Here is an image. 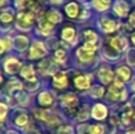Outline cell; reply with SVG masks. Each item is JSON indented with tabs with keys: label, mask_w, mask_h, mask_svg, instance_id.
Here are the masks:
<instances>
[{
	"label": "cell",
	"mask_w": 135,
	"mask_h": 134,
	"mask_svg": "<svg viewBox=\"0 0 135 134\" xmlns=\"http://www.w3.org/2000/svg\"><path fill=\"white\" fill-rule=\"evenodd\" d=\"M45 55H46V49H45L44 44L40 42H36L30 50L31 58H40V57L45 56Z\"/></svg>",
	"instance_id": "obj_3"
},
{
	"label": "cell",
	"mask_w": 135,
	"mask_h": 134,
	"mask_svg": "<svg viewBox=\"0 0 135 134\" xmlns=\"http://www.w3.org/2000/svg\"><path fill=\"white\" fill-rule=\"evenodd\" d=\"M6 1H7V0H1V5H4Z\"/></svg>",
	"instance_id": "obj_36"
},
{
	"label": "cell",
	"mask_w": 135,
	"mask_h": 134,
	"mask_svg": "<svg viewBox=\"0 0 135 134\" xmlns=\"http://www.w3.org/2000/svg\"><path fill=\"white\" fill-rule=\"evenodd\" d=\"M75 84L78 89H85L90 84V80H89L88 76H78V77L75 78Z\"/></svg>",
	"instance_id": "obj_8"
},
{
	"label": "cell",
	"mask_w": 135,
	"mask_h": 134,
	"mask_svg": "<svg viewBox=\"0 0 135 134\" xmlns=\"http://www.w3.org/2000/svg\"><path fill=\"white\" fill-rule=\"evenodd\" d=\"M127 134H135V131H131V132H128Z\"/></svg>",
	"instance_id": "obj_35"
},
{
	"label": "cell",
	"mask_w": 135,
	"mask_h": 134,
	"mask_svg": "<svg viewBox=\"0 0 135 134\" xmlns=\"http://www.w3.org/2000/svg\"><path fill=\"white\" fill-rule=\"evenodd\" d=\"M20 68V63L14 58H9L5 63V70L8 74H16Z\"/></svg>",
	"instance_id": "obj_6"
},
{
	"label": "cell",
	"mask_w": 135,
	"mask_h": 134,
	"mask_svg": "<svg viewBox=\"0 0 135 134\" xmlns=\"http://www.w3.org/2000/svg\"><path fill=\"white\" fill-rule=\"evenodd\" d=\"M98 75H100V78L103 83H109L113 80V71L109 70V69H105V68L101 69Z\"/></svg>",
	"instance_id": "obj_13"
},
{
	"label": "cell",
	"mask_w": 135,
	"mask_h": 134,
	"mask_svg": "<svg viewBox=\"0 0 135 134\" xmlns=\"http://www.w3.org/2000/svg\"><path fill=\"white\" fill-rule=\"evenodd\" d=\"M132 118H133V112L132 111H126L123 114H122V122L124 125H129Z\"/></svg>",
	"instance_id": "obj_23"
},
{
	"label": "cell",
	"mask_w": 135,
	"mask_h": 134,
	"mask_svg": "<svg viewBox=\"0 0 135 134\" xmlns=\"http://www.w3.org/2000/svg\"><path fill=\"white\" fill-rule=\"evenodd\" d=\"M6 112H7V107L5 103H1V120H4L6 116Z\"/></svg>",
	"instance_id": "obj_33"
},
{
	"label": "cell",
	"mask_w": 135,
	"mask_h": 134,
	"mask_svg": "<svg viewBox=\"0 0 135 134\" xmlns=\"http://www.w3.org/2000/svg\"><path fill=\"white\" fill-rule=\"evenodd\" d=\"M11 46H12V42L8 38H4L1 40V52H4L6 49H9Z\"/></svg>",
	"instance_id": "obj_26"
},
{
	"label": "cell",
	"mask_w": 135,
	"mask_h": 134,
	"mask_svg": "<svg viewBox=\"0 0 135 134\" xmlns=\"http://www.w3.org/2000/svg\"><path fill=\"white\" fill-rule=\"evenodd\" d=\"M93 5L98 11H104V9H107L108 7H109L110 0H94Z\"/></svg>",
	"instance_id": "obj_16"
},
{
	"label": "cell",
	"mask_w": 135,
	"mask_h": 134,
	"mask_svg": "<svg viewBox=\"0 0 135 134\" xmlns=\"http://www.w3.org/2000/svg\"><path fill=\"white\" fill-rule=\"evenodd\" d=\"M102 27L105 32H112L116 28V23L114 20H110V19H102Z\"/></svg>",
	"instance_id": "obj_14"
},
{
	"label": "cell",
	"mask_w": 135,
	"mask_h": 134,
	"mask_svg": "<svg viewBox=\"0 0 135 134\" xmlns=\"http://www.w3.org/2000/svg\"><path fill=\"white\" fill-rule=\"evenodd\" d=\"M122 90H123V84L120 81H115L114 85L110 87V94L114 99H123L122 96Z\"/></svg>",
	"instance_id": "obj_5"
},
{
	"label": "cell",
	"mask_w": 135,
	"mask_h": 134,
	"mask_svg": "<svg viewBox=\"0 0 135 134\" xmlns=\"http://www.w3.org/2000/svg\"><path fill=\"white\" fill-rule=\"evenodd\" d=\"M16 122H17V125H19V126H24L26 122H27V116H26L25 114L18 116V118H17V120H16Z\"/></svg>",
	"instance_id": "obj_29"
},
{
	"label": "cell",
	"mask_w": 135,
	"mask_h": 134,
	"mask_svg": "<svg viewBox=\"0 0 135 134\" xmlns=\"http://www.w3.org/2000/svg\"><path fill=\"white\" fill-rule=\"evenodd\" d=\"M16 44H17V46H18V49L24 50L26 46H27V38H25V37H17Z\"/></svg>",
	"instance_id": "obj_22"
},
{
	"label": "cell",
	"mask_w": 135,
	"mask_h": 134,
	"mask_svg": "<svg viewBox=\"0 0 135 134\" xmlns=\"http://www.w3.org/2000/svg\"><path fill=\"white\" fill-rule=\"evenodd\" d=\"M72 133V128L70 126H63L58 130V134H71Z\"/></svg>",
	"instance_id": "obj_30"
},
{
	"label": "cell",
	"mask_w": 135,
	"mask_h": 134,
	"mask_svg": "<svg viewBox=\"0 0 135 134\" xmlns=\"http://www.w3.org/2000/svg\"><path fill=\"white\" fill-rule=\"evenodd\" d=\"M39 103L43 106H50L52 103V96L49 93H42L39 95Z\"/></svg>",
	"instance_id": "obj_18"
},
{
	"label": "cell",
	"mask_w": 135,
	"mask_h": 134,
	"mask_svg": "<svg viewBox=\"0 0 135 134\" xmlns=\"http://www.w3.org/2000/svg\"><path fill=\"white\" fill-rule=\"evenodd\" d=\"M1 20L4 21V23H9V21L12 20V14H8V13H2L1 14Z\"/></svg>",
	"instance_id": "obj_31"
},
{
	"label": "cell",
	"mask_w": 135,
	"mask_h": 134,
	"mask_svg": "<svg viewBox=\"0 0 135 134\" xmlns=\"http://www.w3.org/2000/svg\"><path fill=\"white\" fill-rule=\"evenodd\" d=\"M33 23L32 12H20L17 17V26L21 30H27Z\"/></svg>",
	"instance_id": "obj_1"
},
{
	"label": "cell",
	"mask_w": 135,
	"mask_h": 134,
	"mask_svg": "<svg viewBox=\"0 0 135 134\" xmlns=\"http://www.w3.org/2000/svg\"><path fill=\"white\" fill-rule=\"evenodd\" d=\"M117 75L122 78L123 81H128L131 78V70L127 66H120L117 69Z\"/></svg>",
	"instance_id": "obj_17"
},
{
	"label": "cell",
	"mask_w": 135,
	"mask_h": 134,
	"mask_svg": "<svg viewBox=\"0 0 135 134\" xmlns=\"http://www.w3.org/2000/svg\"><path fill=\"white\" fill-rule=\"evenodd\" d=\"M75 36V30L71 27H66L63 30V32H62V37L64 38V39L66 40H71L72 38H74Z\"/></svg>",
	"instance_id": "obj_21"
},
{
	"label": "cell",
	"mask_w": 135,
	"mask_h": 134,
	"mask_svg": "<svg viewBox=\"0 0 135 134\" xmlns=\"http://www.w3.org/2000/svg\"><path fill=\"white\" fill-rule=\"evenodd\" d=\"M84 36H85V43H89V44H95L97 40V36L93 31H85Z\"/></svg>",
	"instance_id": "obj_20"
},
{
	"label": "cell",
	"mask_w": 135,
	"mask_h": 134,
	"mask_svg": "<svg viewBox=\"0 0 135 134\" xmlns=\"http://www.w3.org/2000/svg\"><path fill=\"white\" fill-rule=\"evenodd\" d=\"M46 18L50 23H59L62 19V16L56 11H49L46 14Z\"/></svg>",
	"instance_id": "obj_19"
},
{
	"label": "cell",
	"mask_w": 135,
	"mask_h": 134,
	"mask_svg": "<svg viewBox=\"0 0 135 134\" xmlns=\"http://www.w3.org/2000/svg\"><path fill=\"white\" fill-rule=\"evenodd\" d=\"M62 101L66 107H75L77 104V99L74 94H68L65 96H63Z\"/></svg>",
	"instance_id": "obj_15"
},
{
	"label": "cell",
	"mask_w": 135,
	"mask_h": 134,
	"mask_svg": "<svg viewBox=\"0 0 135 134\" xmlns=\"http://www.w3.org/2000/svg\"><path fill=\"white\" fill-rule=\"evenodd\" d=\"M96 51V46L95 44H89V43H85L81 49H78L77 51V56L79 57L81 61H90L93 58L94 52Z\"/></svg>",
	"instance_id": "obj_2"
},
{
	"label": "cell",
	"mask_w": 135,
	"mask_h": 134,
	"mask_svg": "<svg viewBox=\"0 0 135 134\" xmlns=\"http://www.w3.org/2000/svg\"><path fill=\"white\" fill-rule=\"evenodd\" d=\"M103 88L102 87H96L95 88V93H93V94H95V96H97V97H100V96H102L103 95Z\"/></svg>",
	"instance_id": "obj_32"
},
{
	"label": "cell",
	"mask_w": 135,
	"mask_h": 134,
	"mask_svg": "<svg viewBox=\"0 0 135 134\" xmlns=\"http://www.w3.org/2000/svg\"><path fill=\"white\" fill-rule=\"evenodd\" d=\"M132 38H133V42L135 43V35H134V36H133V37H132Z\"/></svg>",
	"instance_id": "obj_37"
},
{
	"label": "cell",
	"mask_w": 135,
	"mask_h": 134,
	"mask_svg": "<svg viewBox=\"0 0 135 134\" xmlns=\"http://www.w3.org/2000/svg\"><path fill=\"white\" fill-rule=\"evenodd\" d=\"M115 12L119 14L120 17H126L127 13H128V6H127L126 2L123 1H119L114 7Z\"/></svg>",
	"instance_id": "obj_12"
},
{
	"label": "cell",
	"mask_w": 135,
	"mask_h": 134,
	"mask_svg": "<svg viewBox=\"0 0 135 134\" xmlns=\"http://www.w3.org/2000/svg\"><path fill=\"white\" fill-rule=\"evenodd\" d=\"M54 83L57 88H64L68 84V78L64 74H58L54 76Z\"/></svg>",
	"instance_id": "obj_9"
},
{
	"label": "cell",
	"mask_w": 135,
	"mask_h": 134,
	"mask_svg": "<svg viewBox=\"0 0 135 134\" xmlns=\"http://www.w3.org/2000/svg\"><path fill=\"white\" fill-rule=\"evenodd\" d=\"M129 21H131V24L135 27V12L131 16V19H129Z\"/></svg>",
	"instance_id": "obj_34"
},
{
	"label": "cell",
	"mask_w": 135,
	"mask_h": 134,
	"mask_svg": "<svg viewBox=\"0 0 135 134\" xmlns=\"http://www.w3.org/2000/svg\"><path fill=\"white\" fill-rule=\"evenodd\" d=\"M110 44H112V46L114 47V49L121 51V50H124L127 47V40L121 37H115V38H112Z\"/></svg>",
	"instance_id": "obj_7"
},
{
	"label": "cell",
	"mask_w": 135,
	"mask_h": 134,
	"mask_svg": "<svg viewBox=\"0 0 135 134\" xmlns=\"http://www.w3.org/2000/svg\"><path fill=\"white\" fill-rule=\"evenodd\" d=\"M39 27H40V30H42V32L46 35V33H49L50 31H51L52 25L49 23H46V21H42V23L39 24Z\"/></svg>",
	"instance_id": "obj_24"
},
{
	"label": "cell",
	"mask_w": 135,
	"mask_h": 134,
	"mask_svg": "<svg viewBox=\"0 0 135 134\" xmlns=\"http://www.w3.org/2000/svg\"><path fill=\"white\" fill-rule=\"evenodd\" d=\"M55 59H56L58 63H63V62L65 61V52H64L63 50L56 51V54H55Z\"/></svg>",
	"instance_id": "obj_25"
},
{
	"label": "cell",
	"mask_w": 135,
	"mask_h": 134,
	"mask_svg": "<svg viewBox=\"0 0 135 134\" xmlns=\"http://www.w3.org/2000/svg\"><path fill=\"white\" fill-rule=\"evenodd\" d=\"M21 76L25 77L27 81H36L35 71H33V69L31 65H26L21 69Z\"/></svg>",
	"instance_id": "obj_10"
},
{
	"label": "cell",
	"mask_w": 135,
	"mask_h": 134,
	"mask_svg": "<svg viewBox=\"0 0 135 134\" xmlns=\"http://www.w3.org/2000/svg\"><path fill=\"white\" fill-rule=\"evenodd\" d=\"M91 114H93V116L95 119H97V120H102V119H104L105 116H107V108H105L103 104L97 103V104L94 106Z\"/></svg>",
	"instance_id": "obj_4"
},
{
	"label": "cell",
	"mask_w": 135,
	"mask_h": 134,
	"mask_svg": "<svg viewBox=\"0 0 135 134\" xmlns=\"http://www.w3.org/2000/svg\"><path fill=\"white\" fill-rule=\"evenodd\" d=\"M65 11L70 18H76L78 16V5L76 2H70V4L66 5Z\"/></svg>",
	"instance_id": "obj_11"
},
{
	"label": "cell",
	"mask_w": 135,
	"mask_h": 134,
	"mask_svg": "<svg viewBox=\"0 0 135 134\" xmlns=\"http://www.w3.org/2000/svg\"><path fill=\"white\" fill-rule=\"evenodd\" d=\"M103 127L102 126H91L90 127V134H103Z\"/></svg>",
	"instance_id": "obj_28"
},
{
	"label": "cell",
	"mask_w": 135,
	"mask_h": 134,
	"mask_svg": "<svg viewBox=\"0 0 135 134\" xmlns=\"http://www.w3.org/2000/svg\"><path fill=\"white\" fill-rule=\"evenodd\" d=\"M21 88V83L19 81H11V82L7 84V89L12 90V89H20Z\"/></svg>",
	"instance_id": "obj_27"
}]
</instances>
